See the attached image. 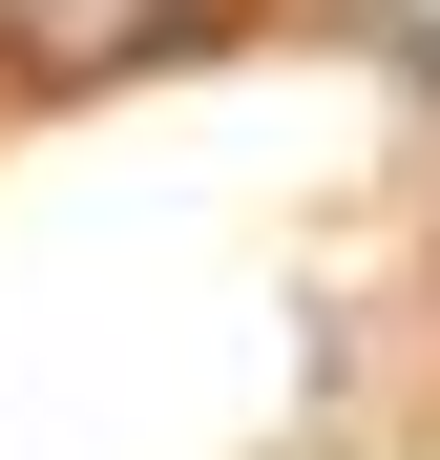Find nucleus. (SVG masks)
<instances>
[{
  "mask_svg": "<svg viewBox=\"0 0 440 460\" xmlns=\"http://www.w3.org/2000/svg\"><path fill=\"white\" fill-rule=\"evenodd\" d=\"M189 0H0V63H42V84H105V63H147Z\"/></svg>",
  "mask_w": 440,
  "mask_h": 460,
  "instance_id": "nucleus-1",
  "label": "nucleus"
}]
</instances>
